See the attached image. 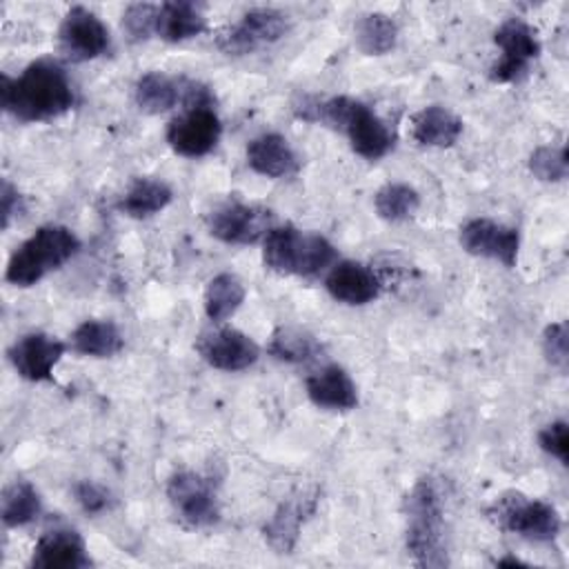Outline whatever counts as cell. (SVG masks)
<instances>
[{
	"label": "cell",
	"instance_id": "cell-8",
	"mask_svg": "<svg viewBox=\"0 0 569 569\" xmlns=\"http://www.w3.org/2000/svg\"><path fill=\"white\" fill-rule=\"evenodd\" d=\"M289 29V18L273 7H253L240 16L220 38L218 47L227 56H249L278 42Z\"/></svg>",
	"mask_w": 569,
	"mask_h": 569
},
{
	"label": "cell",
	"instance_id": "cell-33",
	"mask_svg": "<svg viewBox=\"0 0 569 569\" xmlns=\"http://www.w3.org/2000/svg\"><path fill=\"white\" fill-rule=\"evenodd\" d=\"M542 353L547 362L560 371H567L569 362V331L567 322L558 320L545 327L542 331Z\"/></svg>",
	"mask_w": 569,
	"mask_h": 569
},
{
	"label": "cell",
	"instance_id": "cell-13",
	"mask_svg": "<svg viewBox=\"0 0 569 569\" xmlns=\"http://www.w3.org/2000/svg\"><path fill=\"white\" fill-rule=\"evenodd\" d=\"M196 351L209 367L220 371H244L260 358V347L251 336L220 325L198 336Z\"/></svg>",
	"mask_w": 569,
	"mask_h": 569
},
{
	"label": "cell",
	"instance_id": "cell-2",
	"mask_svg": "<svg viewBox=\"0 0 569 569\" xmlns=\"http://www.w3.org/2000/svg\"><path fill=\"white\" fill-rule=\"evenodd\" d=\"M298 116L309 122H325L327 127L345 133L353 153L365 160L385 158L396 142L387 122L365 102L351 96H331L327 100H302Z\"/></svg>",
	"mask_w": 569,
	"mask_h": 569
},
{
	"label": "cell",
	"instance_id": "cell-34",
	"mask_svg": "<svg viewBox=\"0 0 569 569\" xmlns=\"http://www.w3.org/2000/svg\"><path fill=\"white\" fill-rule=\"evenodd\" d=\"M538 445L545 453L558 458L562 465L569 462V436H567V422L553 420L545 425L538 431Z\"/></svg>",
	"mask_w": 569,
	"mask_h": 569
},
{
	"label": "cell",
	"instance_id": "cell-30",
	"mask_svg": "<svg viewBox=\"0 0 569 569\" xmlns=\"http://www.w3.org/2000/svg\"><path fill=\"white\" fill-rule=\"evenodd\" d=\"M376 213L387 222H405L420 209V193L407 182H387L373 196Z\"/></svg>",
	"mask_w": 569,
	"mask_h": 569
},
{
	"label": "cell",
	"instance_id": "cell-6",
	"mask_svg": "<svg viewBox=\"0 0 569 569\" xmlns=\"http://www.w3.org/2000/svg\"><path fill=\"white\" fill-rule=\"evenodd\" d=\"M487 518L502 531L531 542H551L560 536L562 520L553 505L529 498L520 491H507L487 507Z\"/></svg>",
	"mask_w": 569,
	"mask_h": 569
},
{
	"label": "cell",
	"instance_id": "cell-35",
	"mask_svg": "<svg viewBox=\"0 0 569 569\" xmlns=\"http://www.w3.org/2000/svg\"><path fill=\"white\" fill-rule=\"evenodd\" d=\"M73 493H76V500H78L80 509H82L84 513H91V516L107 511V509L111 507V502H113L111 493H109L102 485H98V482H93V480H80V482H76Z\"/></svg>",
	"mask_w": 569,
	"mask_h": 569
},
{
	"label": "cell",
	"instance_id": "cell-16",
	"mask_svg": "<svg viewBox=\"0 0 569 569\" xmlns=\"http://www.w3.org/2000/svg\"><path fill=\"white\" fill-rule=\"evenodd\" d=\"M318 493L300 491L282 500L262 525V538L276 553H291L298 545L302 525L316 513Z\"/></svg>",
	"mask_w": 569,
	"mask_h": 569
},
{
	"label": "cell",
	"instance_id": "cell-29",
	"mask_svg": "<svg viewBox=\"0 0 569 569\" xmlns=\"http://www.w3.org/2000/svg\"><path fill=\"white\" fill-rule=\"evenodd\" d=\"M42 511L38 489L29 480L11 482L2 493V522L9 529L33 522Z\"/></svg>",
	"mask_w": 569,
	"mask_h": 569
},
{
	"label": "cell",
	"instance_id": "cell-37",
	"mask_svg": "<svg viewBox=\"0 0 569 569\" xmlns=\"http://www.w3.org/2000/svg\"><path fill=\"white\" fill-rule=\"evenodd\" d=\"M496 565H500V567H522L525 562L518 560V558H513V556H507V558H500Z\"/></svg>",
	"mask_w": 569,
	"mask_h": 569
},
{
	"label": "cell",
	"instance_id": "cell-19",
	"mask_svg": "<svg viewBox=\"0 0 569 569\" xmlns=\"http://www.w3.org/2000/svg\"><path fill=\"white\" fill-rule=\"evenodd\" d=\"M309 400L327 411H351L358 407V387L345 367L329 362L307 376Z\"/></svg>",
	"mask_w": 569,
	"mask_h": 569
},
{
	"label": "cell",
	"instance_id": "cell-4",
	"mask_svg": "<svg viewBox=\"0 0 569 569\" xmlns=\"http://www.w3.org/2000/svg\"><path fill=\"white\" fill-rule=\"evenodd\" d=\"M80 251V238L64 224H42L9 256L4 280L27 289L67 264Z\"/></svg>",
	"mask_w": 569,
	"mask_h": 569
},
{
	"label": "cell",
	"instance_id": "cell-32",
	"mask_svg": "<svg viewBox=\"0 0 569 569\" xmlns=\"http://www.w3.org/2000/svg\"><path fill=\"white\" fill-rule=\"evenodd\" d=\"M156 20H158V4L133 2L122 13V31L129 36V40L140 42L156 33Z\"/></svg>",
	"mask_w": 569,
	"mask_h": 569
},
{
	"label": "cell",
	"instance_id": "cell-36",
	"mask_svg": "<svg viewBox=\"0 0 569 569\" xmlns=\"http://www.w3.org/2000/svg\"><path fill=\"white\" fill-rule=\"evenodd\" d=\"M0 200H2V229H9L11 220L22 216L24 211V198L20 196L18 187H13L7 178L2 180V191H0Z\"/></svg>",
	"mask_w": 569,
	"mask_h": 569
},
{
	"label": "cell",
	"instance_id": "cell-23",
	"mask_svg": "<svg viewBox=\"0 0 569 569\" xmlns=\"http://www.w3.org/2000/svg\"><path fill=\"white\" fill-rule=\"evenodd\" d=\"M71 349L87 358H113L124 349V338L116 322L87 318L73 329Z\"/></svg>",
	"mask_w": 569,
	"mask_h": 569
},
{
	"label": "cell",
	"instance_id": "cell-17",
	"mask_svg": "<svg viewBox=\"0 0 569 569\" xmlns=\"http://www.w3.org/2000/svg\"><path fill=\"white\" fill-rule=\"evenodd\" d=\"M325 289L342 305L362 307L380 296L382 282L376 271L362 262L336 260L325 278Z\"/></svg>",
	"mask_w": 569,
	"mask_h": 569
},
{
	"label": "cell",
	"instance_id": "cell-24",
	"mask_svg": "<svg viewBox=\"0 0 569 569\" xmlns=\"http://www.w3.org/2000/svg\"><path fill=\"white\" fill-rule=\"evenodd\" d=\"M184 78H173L162 71H147L136 80L133 100L144 113H164L182 102Z\"/></svg>",
	"mask_w": 569,
	"mask_h": 569
},
{
	"label": "cell",
	"instance_id": "cell-9",
	"mask_svg": "<svg viewBox=\"0 0 569 569\" xmlns=\"http://www.w3.org/2000/svg\"><path fill=\"white\" fill-rule=\"evenodd\" d=\"M167 498L178 518L193 527H213L220 520V505L209 478L196 471H178L167 480Z\"/></svg>",
	"mask_w": 569,
	"mask_h": 569
},
{
	"label": "cell",
	"instance_id": "cell-7",
	"mask_svg": "<svg viewBox=\"0 0 569 569\" xmlns=\"http://www.w3.org/2000/svg\"><path fill=\"white\" fill-rule=\"evenodd\" d=\"M493 42L500 49V58L491 64L489 80L496 84L520 80L542 51L536 29L522 18L502 20L493 31Z\"/></svg>",
	"mask_w": 569,
	"mask_h": 569
},
{
	"label": "cell",
	"instance_id": "cell-27",
	"mask_svg": "<svg viewBox=\"0 0 569 569\" xmlns=\"http://www.w3.org/2000/svg\"><path fill=\"white\" fill-rule=\"evenodd\" d=\"M353 40L365 56H385L398 44V24L380 11L362 13L353 24Z\"/></svg>",
	"mask_w": 569,
	"mask_h": 569
},
{
	"label": "cell",
	"instance_id": "cell-11",
	"mask_svg": "<svg viewBox=\"0 0 569 569\" xmlns=\"http://www.w3.org/2000/svg\"><path fill=\"white\" fill-rule=\"evenodd\" d=\"M222 133V122L213 104L182 107V111L167 124L169 147L184 158H200L213 151Z\"/></svg>",
	"mask_w": 569,
	"mask_h": 569
},
{
	"label": "cell",
	"instance_id": "cell-26",
	"mask_svg": "<svg viewBox=\"0 0 569 569\" xmlns=\"http://www.w3.org/2000/svg\"><path fill=\"white\" fill-rule=\"evenodd\" d=\"M244 296H247V289L236 273H231V271L216 273L207 282L204 296H202L207 318L213 325H222L242 307Z\"/></svg>",
	"mask_w": 569,
	"mask_h": 569
},
{
	"label": "cell",
	"instance_id": "cell-1",
	"mask_svg": "<svg viewBox=\"0 0 569 569\" xmlns=\"http://www.w3.org/2000/svg\"><path fill=\"white\" fill-rule=\"evenodd\" d=\"M0 102L20 122H44L67 113L76 102V93L58 60L38 58L20 76H2Z\"/></svg>",
	"mask_w": 569,
	"mask_h": 569
},
{
	"label": "cell",
	"instance_id": "cell-15",
	"mask_svg": "<svg viewBox=\"0 0 569 569\" xmlns=\"http://www.w3.org/2000/svg\"><path fill=\"white\" fill-rule=\"evenodd\" d=\"M64 353L67 345L60 338L47 331H29L9 347L7 358L20 378L29 382H49Z\"/></svg>",
	"mask_w": 569,
	"mask_h": 569
},
{
	"label": "cell",
	"instance_id": "cell-31",
	"mask_svg": "<svg viewBox=\"0 0 569 569\" xmlns=\"http://www.w3.org/2000/svg\"><path fill=\"white\" fill-rule=\"evenodd\" d=\"M529 171L542 182H562L569 173V160L562 144H540L529 156Z\"/></svg>",
	"mask_w": 569,
	"mask_h": 569
},
{
	"label": "cell",
	"instance_id": "cell-28",
	"mask_svg": "<svg viewBox=\"0 0 569 569\" xmlns=\"http://www.w3.org/2000/svg\"><path fill=\"white\" fill-rule=\"evenodd\" d=\"M322 347L316 336L300 327H278L267 345V353L280 362L289 365H302L309 360H316L320 356Z\"/></svg>",
	"mask_w": 569,
	"mask_h": 569
},
{
	"label": "cell",
	"instance_id": "cell-12",
	"mask_svg": "<svg viewBox=\"0 0 569 569\" xmlns=\"http://www.w3.org/2000/svg\"><path fill=\"white\" fill-rule=\"evenodd\" d=\"M271 211L229 200L207 213L209 233L224 244H253L271 229Z\"/></svg>",
	"mask_w": 569,
	"mask_h": 569
},
{
	"label": "cell",
	"instance_id": "cell-14",
	"mask_svg": "<svg viewBox=\"0 0 569 569\" xmlns=\"http://www.w3.org/2000/svg\"><path fill=\"white\" fill-rule=\"evenodd\" d=\"M460 247L478 258L500 262L511 269L518 262L520 233L518 229L491 218H471L460 227Z\"/></svg>",
	"mask_w": 569,
	"mask_h": 569
},
{
	"label": "cell",
	"instance_id": "cell-3",
	"mask_svg": "<svg viewBox=\"0 0 569 569\" xmlns=\"http://www.w3.org/2000/svg\"><path fill=\"white\" fill-rule=\"evenodd\" d=\"M405 545L418 567H447L445 502L433 478H418L405 496Z\"/></svg>",
	"mask_w": 569,
	"mask_h": 569
},
{
	"label": "cell",
	"instance_id": "cell-20",
	"mask_svg": "<svg viewBox=\"0 0 569 569\" xmlns=\"http://www.w3.org/2000/svg\"><path fill=\"white\" fill-rule=\"evenodd\" d=\"M247 164L251 167V171L264 178L280 180L298 173L300 158L284 136L276 131H267L249 140Z\"/></svg>",
	"mask_w": 569,
	"mask_h": 569
},
{
	"label": "cell",
	"instance_id": "cell-25",
	"mask_svg": "<svg viewBox=\"0 0 569 569\" xmlns=\"http://www.w3.org/2000/svg\"><path fill=\"white\" fill-rule=\"evenodd\" d=\"M173 200V189L158 178H136L124 191L118 209L136 220H144L164 211Z\"/></svg>",
	"mask_w": 569,
	"mask_h": 569
},
{
	"label": "cell",
	"instance_id": "cell-5",
	"mask_svg": "<svg viewBox=\"0 0 569 569\" xmlns=\"http://www.w3.org/2000/svg\"><path fill=\"white\" fill-rule=\"evenodd\" d=\"M264 264L282 276H318L336 262V247L320 233L273 224L262 238Z\"/></svg>",
	"mask_w": 569,
	"mask_h": 569
},
{
	"label": "cell",
	"instance_id": "cell-18",
	"mask_svg": "<svg viewBox=\"0 0 569 569\" xmlns=\"http://www.w3.org/2000/svg\"><path fill=\"white\" fill-rule=\"evenodd\" d=\"M33 569H84L91 565L84 538L76 529L44 531L31 551Z\"/></svg>",
	"mask_w": 569,
	"mask_h": 569
},
{
	"label": "cell",
	"instance_id": "cell-21",
	"mask_svg": "<svg viewBox=\"0 0 569 569\" xmlns=\"http://www.w3.org/2000/svg\"><path fill=\"white\" fill-rule=\"evenodd\" d=\"M462 133V120L442 104L422 107L411 116V138L420 147H453Z\"/></svg>",
	"mask_w": 569,
	"mask_h": 569
},
{
	"label": "cell",
	"instance_id": "cell-22",
	"mask_svg": "<svg viewBox=\"0 0 569 569\" xmlns=\"http://www.w3.org/2000/svg\"><path fill=\"white\" fill-rule=\"evenodd\" d=\"M207 29L202 7L187 0H171L158 4L156 36L164 42H184L200 36Z\"/></svg>",
	"mask_w": 569,
	"mask_h": 569
},
{
	"label": "cell",
	"instance_id": "cell-10",
	"mask_svg": "<svg viewBox=\"0 0 569 569\" xmlns=\"http://www.w3.org/2000/svg\"><path fill=\"white\" fill-rule=\"evenodd\" d=\"M58 44L71 62H87L111 51V33L91 9L73 4L58 27Z\"/></svg>",
	"mask_w": 569,
	"mask_h": 569
}]
</instances>
